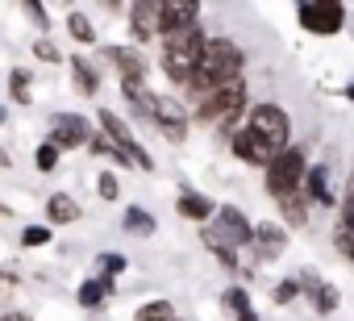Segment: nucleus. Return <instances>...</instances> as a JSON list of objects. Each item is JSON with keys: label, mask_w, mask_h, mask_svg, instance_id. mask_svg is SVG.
Segmentation results:
<instances>
[{"label": "nucleus", "mask_w": 354, "mask_h": 321, "mask_svg": "<svg viewBox=\"0 0 354 321\" xmlns=\"http://www.w3.org/2000/svg\"><path fill=\"white\" fill-rule=\"evenodd\" d=\"M221 304L234 313V317H242V313H250L254 304H250V296H246V288H225L221 292Z\"/></svg>", "instance_id": "obj_29"}, {"label": "nucleus", "mask_w": 354, "mask_h": 321, "mask_svg": "<svg viewBox=\"0 0 354 321\" xmlns=\"http://www.w3.org/2000/svg\"><path fill=\"white\" fill-rule=\"evenodd\" d=\"M109 296H113V279H84L80 292H75V300H80L84 309H100Z\"/></svg>", "instance_id": "obj_23"}, {"label": "nucleus", "mask_w": 354, "mask_h": 321, "mask_svg": "<svg viewBox=\"0 0 354 321\" xmlns=\"http://www.w3.org/2000/svg\"><path fill=\"white\" fill-rule=\"evenodd\" d=\"M59 158H63V150H59L55 142H42V146L34 150V167H38L42 176H50V172L59 167Z\"/></svg>", "instance_id": "obj_27"}, {"label": "nucleus", "mask_w": 354, "mask_h": 321, "mask_svg": "<svg viewBox=\"0 0 354 321\" xmlns=\"http://www.w3.org/2000/svg\"><path fill=\"white\" fill-rule=\"evenodd\" d=\"M92 138H96V129L88 125L84 113H55V117H50V138H46V142H55L59 150L92 146Z\"/></svg>", "instance_id": "obj_9"}, {"label": "nucleus", "mask_w": 354, "mask_h": 321, "mask_svg": "<svg viewBox=\"0 0 354 321\" xmlns=\"http://www.w3.org/2000/svg\"><path fill=\"white\" fill-rule=\"evenodd\" d=\"M205 42H209V34H205V26H201V21H196V26H188V30H175V34H167V38H162V59H158V63H162V75H167L175 88H188V84H192Z\"/></svg>", "instance_id": "obj_2"}, {"label": "nucleus", "mask_w": 354, "mask_h": 321, "mask_svg": "<svg viewBox=\"0 0 354 321\" xmlns=\"http://www.w3.org/2000/svg\"><path fill=\"white\" fill-rule=\"evenodd\" d=\"M71 80H75L80 96H96V92H100V71H96L84 55H75V59H71Z\"/></svg>", "instance_id": "obj_20"}, {"label": "nucleus", "mask_w": 354, "mask_h": 321, "mask_svg": "<svg viewBox=\"0 0 354 321\" xmlns=\"http://www.w3.org/2000/svg\"><path fill=\"white\" fill-rule=\"evenodd\" d=\"M26 13H30V17H34L42 30H46V9H42V5H34V0H30V5H26Z\"/></svg>", "instance_id": "obj_34"}, {"label": "nucleus", "mask_w": 354, "mask_h": 321, "mask_svg": "<svg viewBox=\"0 0 354 321\" xmlns=\"http://www.w3.org/2000/svg\"><path fill=\"white\" fill-rule=\"evenodd\" d=\"M17 288V279L13 275H5V271H0V292H13Z\"/></svg>", "instance_id": "obj_35"}, {"label": "nucleus", "mask_w": 354, "mask_h": 321, "mask_svg": "<svg viewBox=\"0 0 354 321\" xmlns=\"http://www.w3.org/2000/svg\"><path fill=\"white\" fill-rule=\"evenodd\" d=\"M121 230H129L133 238H150V234L158 230V221H154V213H150V209H142V205H129V209L121 213Z\"/></svg>", "instance_id": "obj_19"}, {"label": "nucleus", "mask_w": 354, "mask_h": 321, "mask_svg": "<svg viewBox=\"0 0 354 321\" xmlns=\"http://www.w3.org/2000/svg\"><path fill=\"white\" fill-rule=\"evenodd\" d=\"M230 150L238 154V163H250V167H263V172L271 167V158H275V150H267L250 129H234L230 134Z\"/></svg>", "instance_id": "obj_13"}, {"label": "nucleus", "mask_w": 354, "mask_h": 321, "mask_svg": "<svg viewBox=\"0 0 354 321\" xmlns=\"http://www.w3.org/2000/svg\"><path fill=\"white\" fill-rule=\"evenodd\" d=\"M300 292H308V300H313V309H317L321 317H329V313L342 304L337 288H333V284H325V279H317V275H300Z\"/></svg>", "instance_id": "obj_16"}, {"label": "nucleus", "mask_w": 354, "mask_h": 321, "mask_svg": "<svg viewBox=\"0 0 354 321\" xmlns=\"http://www.w3.org/2000/svg\"><path fill=\"white\" fill-rule=\"evenodd\" d=\"M279 205V213H283V230H304V221H308V201H304V192H292V196H283V201H275Z\"/></svg>", "instance_id": "obj_21"}, {"label": "nucleus", "mask_w": 354, "mask_h": 321, "mask_svg": "<svg viewBox=\"0 0 354 321\" xmlns=\"http://www.w3.org/2000/svg\"><path fill=\"white\" fill-rule=\"evenodd\" d=\"M80 217H84V209H80L75 196H67V192L46 196V221H50V226H71V221H80Z\"/></svg>", "instance_id": "obj_18"}, {"label": "nucleus", "mask_w": 354, "mask_h": 321, "mask_svg": "<svg viewBox=\"0 0 354 321\" xmlns=\"http://www.w3.org/2000/svg\"><path fill=\"white\" fill-rule=\"evenodd\" d=\"M96 263H100V279H117L121 271H125V255H117V250H104V255H96Z\"/></svg>", "instance_id": "obj_28"}, {"label": "nucleus", "mask_w": 354, "mask_h": 321, "mask_svg": "<svg viewBox=\"0 0 354 321\" xmlns=\"http://www.w3.org/2000/svg\"><path fill=\"white\" fill-rule=\"evenodd\" d=\"M158 21H162V38L175 30H188L201 21V5L196 0H158Z\"/></svg>", "instance_id": "obj_12"}, {"label": "nucleus", "mask_w": 354, "mask_h": 321, "mask_svg": "<svg viewBox=\"0 0 354 321\" xmlns=\"http://www.w3.org/2000/svg\"><path fill=\"white\" fill-rule=\"evenodd\" d=\"M304 176H308V158H304V150H300V146H288L283 154L271 158V167H267V192H271L275 201H283V196L300 192Z\"/></svg>", "instance_id": "obj_6"}, {"label": "nucleus", "mask_w": 354, "mask_h": 321, "mask_svg": "<svg viewBox=\"0 0 354 321\" xmlns=\"http://www.w3.org/2000/svg\"><path fill=\"white\" fill-rule=\"evenodd\" d=\"M250 250H254V259H263V263L279 259V255L288 250V230H283L279 221H263V226H254V242H250Z\"/></svg>", "instance_id": "obj_14"}, {"label": "nucleus", "mask_w": 354, "mask_h": 321, "mask_svg": "<svg viewBox=\"0 0 354 321\" xmlns=\"http://www.w3.org/2000/svg\"><path fill=\"white\" fill-rule=\"evenodd\" d=\"M296 21L313 38H333L346 26V5L342 0H308V5L296 9Z\"/></svg>", "instance_id": "obj_8"}, {"label": "nucleus", "mask_w": 354, "mask_h": 321, "mask_svg": "<svg viewBox=\"0 0 354 321\" xmlns=\"http://www.w3.org/2000/svg\"><path fill=\"white\" fill-rule=\"evenodd\" d=\"M242 129H250V134H254L267 150H275V154H283V150L292 146V117H288V109H279V104H271V100L250 104L246 117H242Z\"/></svg>", "instance_id": "obj_4"}, {"label": "nucleus", "mask_w": 354, "mask_h": 321, "mask_svg": "<svg viewBox=\"0 0 354 321\" xmlns=\"http://www.w3.org/2000/svg\"><path fill=\"white\" fill-rule=\"evenodd\" d=\"M50 238H55L50 226H26V230H21V246H26V250H38V246H46Z\"/></svg>", "instance_id": "obj_30"}, {"label": "nucleus", "mask_w": 354, "mask_h": 321, "mask_svg": "<svg viewBox=\"0 0 354 321\" xmlns=\"http://www.w3.org/2000/svg\"><path fill=\"white\" fill-rule=\"evenodd\" d=\"M133 321H175V313H171V300H162V296H154V300H146V304H138V313H133Z\"/></svg>", "instance_id": "obj_25"}, {"label": "nucleus", "mask_w": 354, "mask_h": 321, "mask_svg": "<svg viewBox=\"0 0 354 321\" xmlns=\"http://www.w3.org/2000/svg\"><path fill=\"white\" fill-rule=\"evenodd\" d=\"M300 192H304V201H308V205H321V209H329V205L337 201V196H333V184H329V167H325V163H313V167H308V176H304Z\"/></svg>", "instance_id": "obj_15"}, {"label": "nucleus", "mask_w": 354, "mask_h": 321, "mask_svg": "<svg viewBox=\"0 0 354 321\" xmlns=\"http://www.w3.org/2000/svg\"><path fill=\"white\" fill-rule=\"evenodd\" d=\"M30 84H34V75L26 71V67H13L9 71V96L17 100V104H30L34 96H30Z\"/></svg>", "instance_id": "obj_26"}, {"label": "nucleus", "mask_w": 354, "mask_h": 321, "mask_svg": "<svg viewBox=\"0 0 354 321\" xmlns=\"http://www.w3.org/2000/svg\"><path fill=\"white\" fill-rule=\"evenodd\" d=\"M201 238H205V246H209V250L217 255V263H221L225 271H238V267H242V263H238V250H234V246H230V242H225V238H221V234L213 230V226H209V230H205Z\"/></svg>", "instance_id": "obj_22"}, {"label": "nucleus", "mask_w": 354, "mask_h": 321, "mask_svg": "<svg viewBox=\"0 0 354 321\" xmlns=\"http://www.w3.org/2000/svg\"><path fill=\"white\" fill-rule=\"evenodd\" d=\"M246 109H250L246 104V80H234V84H225V88H217V92L196 100V121L234 134V121L246 117Z\"/></svg>", "instance_id": "obj_3"}, {"label": "nucleus", "mask_w": 354, "mask_h": 321, "mask_svg": "<svg viewBox=\"0 0 354 321\" xmlns=\"http://www.w3.org/2000/svg\"><path fill=\"white\" fill-rule=\"evenodd\" d=\"M125 13H129V34H133V42H154V38H162L158 0H133Z\"/></svg>", "instance_id": "obj_11"}, {"label": "nucleus", "mask_w": 354, "mask_h": 321, "mask_svg": "<svg viewBox=\"0 0 354 321\" xmlns=\"http://www.w3.org/2000/svg\"><path fill=\"white\" fill-rule=\"evenodd\" d=\"M296 296H300V279H279V284H275V292H271V300H275V304H292Z\"/></svg>", "instance_id": "obj_33"}, {"label": "nucleus", "mask_w": 354, "mask_h": 321, "mask_svg": "<svg viewBox=\"0 0 354 321\" xmlns=\"http://www.w3.org/2000/svg\"><path fill=\"white\" fill-rule=\"evenodd\" d=\"M175 213H180V217H188V221H213L217 205H213V196H205V192H192V188H184L180 196H175Z\"/></svg>", "instance_id": "obj_17"}, {"label": "nucleus", "mask_w": 354, "mask_h": 321, "mask_svg": "<svg viewBox=\"0 0 354 321\" xmlns=\"http://www.w3.org/2000/svg\"><path fill=\"white\" fill-rule=\"evenodd\" d=\"M146 121H154V129H162L167 142L188 138V104L171 92H150L146 96Z\"/></svg>", "instance_id": "obj_5"}, {"label": "nucleus", "mask_w": 354, "mask_h": 321, "mask_svg": "<svg viewBox=\"0 0 354 321\" xmlns=\"http://www.w3.org/2000/svg\"><path fill=\"white\" fill-rule=\"evenodd\" d=\"M242 67H246V55H242L238 42H230V38H209L205 51H201L196 75H192V84H188L184 92H188L192 100H201V96H209V92H217V88L242 80Z\"/></svg>", "instance_id": "obj_1"}, {"label": "nucleus", "mask_w": 354, "mask_h": 321, "mask_svg": "<svg viewBox=\"0 0 354 321\" xmlns=\"http://www.w3.org/2000/svg\"><path fill=\"white\" fill-rule=\"evenodd\" d=\"M5 167H9V150H5V146H0V172H5Z\"/></svg>", "instance_id": "obj_37"}, {"label": "nucleus", "mask_w": 354, "mask_h": 321, "mask_svg": "<svg viewBox=\"0 0 354 321\" xmlns=\"http://www.w3.org/2000/svg\"><path fill=\"white\" fill-rule=\"evenodd\" d=\"M96 125H100V134H104V138H109V142L117 146V154L125 158L129 167H138V172H154L150 154H146V150L138 146V138L129 134V125H125V121H121V117H117L113 109H100V113H96Z\"/></svg>", "instance_id": "obj_7"}, {"label": "nucleus", "mask_w": 354, "mask_h": 321, "mask_svg": "<svg viewBox=\"0 0 354 321\" xmlns=\"http://www.w3.org/2000/svg\"><path fill=\"white\" fill-rule=\"evenodd\" d=\"M213 230H217L234 250H250V242H254V221H250L238 205H221V209L213 213Z\"/></svg>", "instance_id": "obj_10"}, {"label": "nucleus", "mask_w": 354, "mask_h": 321, "mask_svg": "<svg viewBox=\"0 0 354 321\" xmlns=\"http://www.w3.org/2000/svg\"><path fill=\"white\" fill-rule=\"evenodd\" d=\"M96 192H100V201L113 205V201H121V180H117L113 172H100V176H96Z\"/></svg>", "instance_id": "obj_31"}, {"label": "nucleus", "mask_w": 354, "mask_h": 321, "mask_svg": "<svg viewBox=\"0 0 354 321\" xmlns=\"http://www.w3.org/2000/svg\"><path fill=\"white\" fill-rule=\"evenodd\" d=\"M34 55H38L42 63H63V51H59V42H55V38H46V34L34 42Z\"/></svg>", "instance_id": "obj_32"}, {"label": "nucleus", "mask_w": 354, "mask_h": 321, "mask_svg": "<svg viewBox=\"0 0 354 321\" xmlns=\"http://www.w3.org/2000/svg\"><path fill=\"white\" fill-rule=\"evenodd\" d=\"M0 321H30V317H26V313H5Z\"/></svg>", "instance_id": "obj_36"}, {"label": "nucleus", "mask_w": 354, "mask_h": 321, "mask_svg": "<svg viewBox=\"0 0 354 321\" xmlns=\"http://www.w3.org/2000/svg\"><path fill=\"white\" fill-rule=\"evenodd\" d=\"M67 34L80 42V46H92L96 42V30H92V17L84 13V9H71L67 13Z\"/></svg>", "instance_id": "obj_24"}]
</instances>
